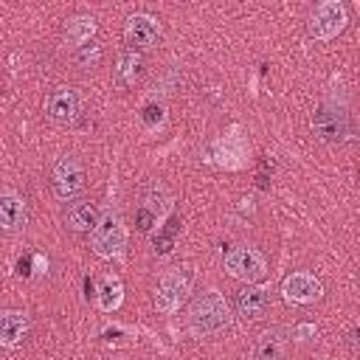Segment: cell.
<instances>
[{"label": "cell", "mask_w": 360, "mask_h": 360, "mask_svg": "<svg viewBox=\"0 0 360 360\" xmlns=\"http://www.w3.org/2000/svg\"><path fill=\"white\" fill-rule=\"evenodd\" d=\"M287 332L284 329H267L253 346V360H287Z\"/></svg>", "instance_id": "obj_15"}, {"label": "cell", "mask_w": 360, "mask_h": 360, "mask_svg": "<svg viewBox=\"0 0 360 360\" xmlns=\"http://www.w3.org/2000/svg\"><path fill=\"white\" fill-rule=\"evenodd\" d=\"M245 155H248V143H245V138L236 129L222 135L214 143V160L219 166H225V169H239L245 163Z\"/></svg>", "instance_id": "obj_12"}, {"label": "cell", "mask_w": 360, "mask_h": 360, "mask_svg": "<svg viewBox=\"0 0 360 360\" xmlns=\"http://www.w3.org/2000/svg\"><path fill=\"white\" fill-rule=\"evenodd\" d=\"M228 323H231V309H228V301L217 290H208L191 301L188 326L194 335L211 338V335H219L222 329H228Z\"/></svg>", "instance_id": "obj_1"}, {"label": "cell", "mask_w": 360, "mask_h": 360, "mask_svg": "<svg viewBox=\"0 0 360 360\" xmlns=\"http://www.w3.org/2000/svg\"><path fill=\"white\" fill-rule=\"evenodd\" d=\"M281 295L290 304H315L323 295V284H321L318 276H312L307 270H298V273H290L281 281Z\"/></svg>", "instance_id": "obj_9"}, {"label": "cell", "mask_w": 360, "mask_h": 360, "mask_svg": "<svg viewBox=\"0 0 360 360\" xmlns=\"http://www.w3.org/2000/svg\"><path fill=\"white\" fill-rule=\"evenodd\" d=\"M25 217H28V205L20 194L8 191L0 197V228L3 231H20L25 225Z\"/></svg>", "instance_id": "obj_16"}, {"label": "cell", "mask_w": 360, "mask_h": 360, "mask_svg": "<svg viewBox=\"0 0 360 360\" xmlns=\"http://www.w3.org/2000/svg\"><path fill=\"white\" fill-rule=\"evenodd\" d=\"M98 217H101V211L96 208L93 200H73L68 205V211H65V225L70 231H76V233H84V231L96 228Z\"/></svg>", "instance_id": "obj_14"}, {"label": "cell", "mask_w": 360, "mask_h": 360, "mask_svg": "<svg viewBox=\"0 0 360 360\" xmlns=\"http://www.w3.org/2000/svg\"><path fill=\"white\" fill-rule=\"evenodd\" d=\"M121 301H124V284H121V278L118 276H104L101 284H98V290H96L98 309L112 312V309L121 307Z\"/></svg>", "instance_id": "obj_18"}, {"label": "cell", "mask_w": 360, "mask_h": 360, "mask_svg": "<svg viewBox=\"0 0 360 360\" xmlns=\"http://www.w3.org/2000/svg\"><path fill=\"white\" fill-rule=\"evenodd\" d=\"M346 28V6L340 0H323L315 6L309 17V37L312 39H332Z\"/></svg>", "instance_id": "obj_6"}, {"label": "cell", "mask_w": 360, "mask_h": 360, "mask_svg": "<svg viewBox=\"0 0 360 360\" xmlns=\"http://www.w3.org/2000/svg\"><path fill=\"white\" fill-rule=\"evenodd\" d=\"M141 205L155 217V219H163L172 208V194L166 191L163 183H149L143 188V197H141Z\"/></svg>", "instance_id": "obj_17"}, {"label": "cell", "mask_w": 360, "mask_h": 360, "mask_svg": "<svg viewBox=\"0 0 360 360\" xmlns=\"http://www.w3.org/2000/svg\"><path fill=\"white\" fill-rule=\"evenodd\" d=\"M45 115L53 124H73L82 115V96L73 87H53L45 98Z\"/></svg>", "instance_id": "obj_8"}, {"label": "cell", "mask_w": 360, "mask_h": 360, "mask_svg": "<svg viewBox=\"0 0 360 360\" xmlns=\"http://www.w3.org/2000/svg\"><path fill=\"white\" fill-rule=\"evenodd\" d=\"M51 183H53V191H56L59 200H73L84 188V166H82V160L76 155H62L53 163Z\"/></svg>", "instance_id": "obj_7"}, {"label": "cell", "mask_w": 360, "mask_h": 360, "mask_svg": "<svg viewBox=\"0 0 360 360\" xmlns=\"http://www.w3.org/2000/svg\"><path fill=\"white\" fill-rule=\"evenodd\" d=\"M98 62H101V45H96V42H87V45L76 48V65H79V68L90 70V68H96Z\"/></svg>", "instance_id": "obj_22"}, {"label": "cell", "mask_w": 360, "mask_h": 360, "mask_svg": "<svg viewBox=\"0 0 360 360\" xmlns=\"http://www.w3.org/2000/svg\"><path fill=\"white\" fill-rule=\"evenodd\" d=\"M233 307H236V315H239L242 321H259V318H264L267 309H270V292L262 290V287L248 284V287H242V290L236 292Z\"/></svg>", "instance_id": "obj_11"}, {"label": "cell", "mask_w": 360, "mask_h": 360, "mask_svg": "<svg viewBox=\"0 0 360 360\" xmlns=\"http://www.w3.org/2000/svg\"><path fill=\"white\" fill-rule=\"evenodd\" d=\"M90 242H93V250L96 256L101 259H118L124 253V245H127V231H124V222L118 217V211L112 205H107L96 222V228L90 231Z\"/></svg>", "instance_id": "obj_2"}, {"label": "cell", "mask_w": 360, "mask_h": 360, "mask_svg": "<svg viewBox=\"0 0 360 360\" xmlns=\"http://www.w3.org/2000/svg\"><path fill=\"white\" fill-rule=\"evenodd\" d=\"M160 37V25L155 17L149 14H132L127 20V28H124V39L129 45V51H141V48H149L155 45Z\"/></svg>", "instance_id": "obj_10"}, {"label": "cell", "mask_w": 360, "mask_h": 360, "mask_svg": "<svg viewBox=\"0 0 360 360\" xmlns=\"http://www.w3.org/2000/svg\"><path fill=\"white\" fill-rule=\"evenodd\" d=\"M28 315L22 309H3L0 312V346L14 349L28 335Z\"/></svg>", "instance_id": "obj_13"}, {"label": "cell", "mask_w": 360, "mask_h": 360, "mask_svg": "<svg viewBox=\"0 0 360 360\" xmlns=\"http://www.w3.org/2000/svg\"><path fill=\"white\" fill-rule=\"evenodd\" d=\"M180 225H183L180 217H172V219L158 231V236H155V242H152L158 256H163V253L172 250V245H174V239H177V233H180Z\"/></svg>", "instance_id": "obj_21"}, {"label": "cell", "mask_w": 360, "mask_h": 360, "mask_svg": "<svg viewBox=\"0 0 360 360\" xmlns=\"http://www.w3.org/2000/svg\"><path fill=\"white\" fill-rule=\"evenodd\" d=\"M312 132L326 141V143H338L343 138H349L352 132V118H349V110L343 104H323L315 110L312 115Z\"/></svg>", "instance_id": "obj_5"}, {"label": "cell", "mask_w": 360, "mask_h": 360, "mask_svg": "<svg viewBox=\"0 0 360 360\" xmlns=\"http://www.w3.org/2000/svg\"><path fill=\"white\" fill-rule=\"evenodd\" d=\"M191 281L194 276L186 267H172L160 276L158 287H155V309L172 315L174 309H180V304L186 301V295L191 292Z\"/></svg>", "instance_id": "obj_3"}, {"label": "cell", "mask_w": 360, "mask_h": 360, "mask_svg": "<svg viewBox=\"0 0 360 360\" xmlns=\"http://www.w3.org/2000/svg\"><path fill=\"white\" fill-rule=\"evenodd\" d=\"M141 118H143V124H146V127H152V129H155V127H160V124H163V107L152 101V104H146V107L141 110Z\"/></svg>", "instance_id": "obj_23"}, {"label": "cell", "mask_w": 360, "mask_h": 360, "mask_svg": "<svg viewBox=\"0 0 360 360\" xmlns=\"http://www.w3.org/2000/svg\"><path fill=\"white\" fill-rule=\"evenodd\" d=\"M222 264L228 270V276L239 278V281H262L267 276V259L256 250V248H248V245H233L225 250L222 256Z\"/></svg>", "instance_id": "obj_4"}, {"label": "cell", "mask_w": 360, "mask_h": 360, "mask_svg": "<svg viewBox=\"0 0 360 360\" xmlns=\"http://www.w3.org/2000/svg\"><path fill=\"white\" fill-rule=\"evenodd\" d=\"M17 267H20V273H22V276H31V273H34V270H31V259H20V262H17Z\"/></svg>", "instance_id": "obj_24"}, {"label": "cell", "mask_w": 360, "mask_h": 360, "mask_svg": "<svg viewBox=\"0 0 360 360\" xmlns=\"http://www.w3.org/2000/svg\"><path fill=\"white\" fill-rule=\"evenodd\" d=\"M143 73V56L138 51H124L118 56V68H115V76L124 87H132Z\"/></svg>", "instance_id": "obj_20"}, {"label": "cell", "mask_w": 360, "mask_h": 360, "mask_svg": "<svg viewBox=\"0 0 360 360\" xmlns=\"http://www.w3.org/2000/svg\"><path fill=\"white\" fill-rule=\"evenodd\" d=\"M93 34H96V20L93 17H73L68 25H65V42L70 48H82L87 42H93Z\"/></svg>", "instance_id": "obj_19"}]
</instances>
